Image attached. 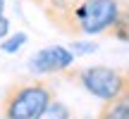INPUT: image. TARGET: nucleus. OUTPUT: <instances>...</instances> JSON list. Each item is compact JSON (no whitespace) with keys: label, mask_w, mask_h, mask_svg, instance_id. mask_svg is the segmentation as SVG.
I'll return each mask as SVG.
<instances>
[{"label":"nucleus","mask_w":129,"mask_h":119,"mask_svg":"<svg viewBox=\"0 0 129 119\" xmlns=\"http://www.w3.org/2000/svg\"><path fill=\"white\" fill-rule=\"evenodd\" d=\"M29 3H34V5H41V7H43V5H46L48 0H29Z\"/></svg>","instance_id":"9b49d317"},{"label":"nucleus","mask_w":129,"mask_h":119,"mask_svg":"<svg viewBox=\"0 0 129 119\" xmlns=\"http://www.w3.org/2000/svg\"><path fill=\"white\" fill-rule=\"evenodd\" d=\"M124 88L115 98L105 100V105L98 112V119H129V69H124Z\"/></svg>","instance_id":"39448f33"},{"label":"nucleus","mask_w":129,"mask_h":119,"mask_svg":"<svg viewBox=\"0 0 129 119\" xmlns=\"http://www.w3.org/2000/svg\"><path fill=\"white\" fill-rule=\"evenodd\" d=\"M124 0H48L43 5L48 22L72 38L105 33L117 22Z\"/></svg>","instance_id":"f257e3e1"},{"label":"nucleus","mask_w":129,"mask_h":119,"mask_svg":"<svg viewBox=\"0 0 129 119\" xmlns=\"http://www.w3.org/2000/svg\"><path fill=\"white\" fill-rule=\"evenodd\" d=\"M36 119H69V107L64 105V102L53 100V102H50V105H48Z\"/></svg>","instance_id":"0eeeda50"},{"label":"nucleus","mask_w":129,"mask_h":119,"mask_svg":"<svg viewBox=\"0 0 129 119\" xmlns=\"http://www.w3.org/2000/svg\"><path fill=\"white\" fill-rule=\"evenodd\" d=\"M3 10H5V0H0V14H5Z\"/></svg>","instance_id":"f8f14e48"},{"label":"nucleus","mask_w":129,"mask_h":119,"mask_svg":"<svg viewBox=\"0 0 129 119\" xmlns=\"http://www.w3.org/2000/svg\"><path fill=\"white\" fill-rule=\"evenodd\" d=\"M74 55H84V52H93L96 50V45L93 43H79V41H74Z\"/></svg>","instance_id":"1a4fd4ad"},{"label":"nucleus","mask_w":129,"mask_h":119,"mask_svg":"<svg viewBox=\"0 0 129 119\" xmlns=\"http://www.w3.org/2000/svg\"><path fill=\"white\" fill-rule=\"evenodd\" d=\"M67 76L77 79L91 95L101 98V100H110L124 88V69H112L105 64H93V67H84L81 72H67Z\"/></svg>","instance_id":"7ed1b4c3"},{"label":"nucleus","mask_w":129,"mask_h":119,"mask_svg":"<svg viewBox=\"0 0 129 119\" xmlns=\"http://www.w3.org/2000/svg\"><path fill=\"white\" fill-rule=\"evenodd\" d=\"M10 33V19L5 14H0V38H5Z\"/></svg>","instance_id":"9d476101"},{"label":"nucleus","mask_w":129,"mask_h":119,"mask_svg":"<svg viewBox=\"0 0 129 119\" xmlns=\"http://www.w3.org/2000/svg\"><path fill=\"white\" fill-rule=\"evenodd\" d=\"M26 43V33H14V36H10V38H5L3 41V45H0V50H5V52H17L19 48Z\"/></svg>","instance_id":"6e6552de"},{"label":"nucleus","mask_w":129,"mask_h":119,"mask_svg":"<svg viewBox=\"0 0 129 119\" xmlns=\"http://www.w3.org/2000/svg\"><path fill=\"white\" fill-rule=\"evenodd\" d=\"M55 100V88L50 81L34 79V81H19L5 91L0 102V117L3 119H36Z\"/></svg>","instance_id":"f03ea898"},{"label":"nucleus","mask_w":129,"mask_h":119,"mask_svg":"<svg viewBox=\"0 0 129 119\" xmlns=\"http://www.w3.org/2000/svg\"><path fill=\"white\" fill-rule=\"evenodd\" d=\"M74 50L62 45H48L29 57V72L31 74H64L74 62Z\"/></svg>","instance_id":"20e7f679"},{"label":"nucleus","mask_w":129,"mask_h":119,"mask_svg":"<svg viewBox=\"0 0 129 119\" xmlns=\"http://www.w3.org/2000/svg\"><path fill=\"white\" fill-rule=\"evenodd\" d=\"M105 33H108V36H112V38H117V41L129 43V3H124V7H122L117 22L112 24Z\"/></svg>","instance_id":"423d86ee"}]
</instances>
